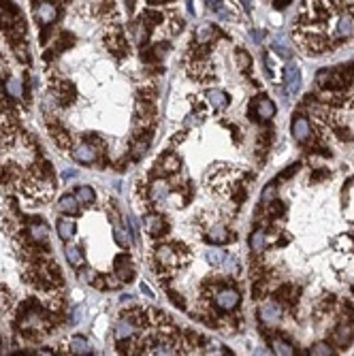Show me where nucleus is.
<instances>
[{
	"label": "nucleus",
	"instance_id": "nucleus-29",
	"mask_svg": "<svg viewBox=\"0 0 354 356\" xmlns=\"http://www.w3.org/2000/svg\"><path fill=\"white\" fill-rule=\"evenodd\" d=\"M271 350H273L275 354H280V356H290V354H294V348H292L290 344H286L284 339H280V337H275V339L271 341Z\"/></svg>",
	"mask_w": 354,
	"mask_h": 356
},
{
	"label": "nucleus",
	"instance_id": "nucleus-42",
	"mask_svg": "<svg viewBox=\"0 0 354 356\" xmlns=\"http://www.w3.org/2000/svg\"><path fill=\"white\" fill-rule=\"evenodd\" d=\"M70 177H77V171H64L62 179H70Z\"/></svg>",
	"mask_w": 354,
	"mask_h": 356
},
{
	"label": "nucleus",
	"instance_id": "nucleus-39",
	"mask_svg": "<svg viewBox=\"0 0 354 356\" xmlns=\"http://www.w3.org/2000/svg\"><path fill=\"white\" fill-rule=\"evenodd\" d=\"M207 7H209L211 11L220 13V11H222V0H207Z\"/></svg>",
	"mask_w": 354,
	"mask_h": 356
},
{
	"label": "nucleus",
	"instance_id": "nucleus-28",
	"mask_svg": "<svg viewBox=\"0 0 354 356\" xmlns=\"http://www.w3.org/2000/svg\"><path fill=\"white\" fill-rule=\"evenodd\" d=\"M175 350H177L175 344L160 339V341H156V344L150 348V354H175Z\"/></svg>",
	"mask_w": 354,
	"mask_h": 356
},
{
	"label": "nucleus",
	"instance_id": "nucleus-22",
	"mask_svg": "<svg viewBox=\"0 0 354 356\" xmlns=\"http://www.w3.org/2000/svg\"><path fill=\"white\" fill-rule=\"evenodd\" d=\"M296 296H299V288H296L294 284H284L282 288H277V298H282V301L294 303Z\"/></svg>",
	"mask_w": 354,
	"mask_h": 356
},
{
	"label": "nucleus",
	"instance_id": "nucleus-9",
	"mask_svg": "<svg viewBox=\"0 0 354 356\" xmlns=\"http://www.w3.org/2000/svg\"><path fill=\"white\" fill-rule=\"evenodd\" d=\"M116 273H118V279L120 282H131L135 277V267L131 263L128 256H118L116 258Z\"/></svg>",
	"mask_w": 354,
	"mask_h": 356
},
{
	"label": "nucleus",
	"instance_id": "nucleus-11",
	"mask_svg": "<svg viewBox=\"0 0 354 356\" xmlns=\"http://www.w3.org/2000/svg\"><path fill=\"white\" fill-rule=\"evenodd\" d=\"M254 113H258V118L263 122L267 120H271L275 116V105L271 98H267V96H258L256 98V105H254Z\"/></svg>",
	"mask_w": 354,
	"mask_h": 356
},
{
	"label": "nucleus",
	"instance_id": "nucleus-25",
	"mask_svg": "<svg viewBox=\"0 0 354 356\" xmlns=\"http://www.w3.org/2000/svg\"><path fill=\"white\" fill-rule=\"evenodd\" d=\"M113 239H116L118 241V246L120 248H126V250H128L131 248V243H133V237L128 235V233H126L124 229H122V226H113Z\"/></svg>",
	"mask_w": 354,
	"mask_h": 356
},
{
	"label": "nucleus",
	"instance_id": "nucleus-36",
	"mask_svg": "<svg viewBox=\"0 0 354 356\" xmlns=\"http://www.w3.org/2000/svg\"><path fill=\"white\" fill-rule=\"evenodd\" d=\"M299 168H301V162H292V164H290V166H288V168H286V171H284V173H282L280 177H282V179H288V177H292V175H294Z\"/></svg>",
	"mask_w": 354,
	"mask_h": 356
},
{
	"label": "nucleus",
	"instance_id": "nucleus-44",
	"mask_svg": "<svg viewBox=\"0 0 354 356\" xmlns=\"http://www.w3.org/2000/svg\"><path fill=\"white\" fill-rule=\"evenodd\" d=\"M352 290H354V286H352Z\"/></svg>",
	"mask_w": 354,
	"mask_h": 356
},
{
	"label": "nucleus",
	"instance_id": "nucleus-5",
	"mask_svg": "<svg viewBox=\"0 0 354 356\" xmlns=\"http://www.w3.org/2000/svg\"><path fill=\"white\" fill-rule=\"evenodd\" d=\"M284 88L290 96H294L301 88V70L296 64H288L284 68Z\"/></svg>",
	"mask_w": 354,
	"mask_h": 356
},
{
	"label": "nucleus",
	"instance_id": "nucleus-17",
	"mask_svg": "<svg viewBox=\"0 0 354 356\" xmlns=\"http://www.w3.org/2000/svg\"><path fill=\"white\" fill-rule=\"evenodd\" d=\"M77 203L79 201H77L75 194H64L58 201V211H62V213H77V209H79Z\"/></svg>",
	"mask_w": 354,
	"mask_h": 356
},
{
	"label": "nucleus",
	"instance_id": "nucleus-41",
	"mask_svg": "<svg viewBox=\"0 0 354 356\" xmlns=\"http://www.w3.org/2000/svg\"><path fill=\"white\" fill-rule=\"evenodd\" d=\"M201 122V118H194V116H188L186 118V126H192V124H199Z\"/></svg>",
	"mask_w": 354,
	"mask_h": 356
},
{
	"label": "nucleus",
	"instance_id": "nucleus-27",
	"mask_svg": "<svg viewBox=\"0 0 354 356\" xmlns=\"http://www.w3.org/2000/svg\"><path fill=\"white\" fill-rule=\"evenodd\" d=\"M68 348H70V352H73V354H90L92 352L90 344L83 337H73V339H70V344H68Z\"/></svg>",
	"mask_w": 354,
	"mask_h": 356
},
{
	"label": "nucleus",
	"instance_id": "nucleus-12",
	"mask_svg": "<svg viewBox=\"0 0 354 356\" xmlns=\"http://www.w3.org/2000/svg\"><path fill=\"white\" fill-rule=\"evenodd\" d=\"M169 183L164 181V179H156L152 186H150V192H147V196H150V201L152 203H164L166 198H169Z\"/></svg>",
	"mask_w": 354,
	"mask_h": 356
},
{
	"label": "nucleus",
	"instance_id": "nucleus-35",
	"mask_svg": "<svg viewBox=\"0 0 354 356\" xmlns=\"http://www.w3.org/2000/svg\"><path fill=\"white\" fill-rule=\"evenodd\" d=\"M237 60H239V66H241V68H250V53L248 51L239 49L237 51Z\"/></svg>",
	"mask_w": 354,
	"mask_h": 356
},
{
	"label": "nucleus",
	"instance_id": "nucleus-18",
	"mask_svg": "<svg viewBox=\"0 0 354 356\" xmlns=\"http://www.w3.org/2000/svg\"><path fill=\"white\" fill-rule=\"evenodd\" d=\"M207 101L214 109H224L229 105V96H226L222 90H209L207 92Z\"/></svg>",
	"mask_w": 354,
	"mask_h": 356
},
{
	"label": "nucleus",
	"instance_id": "nucleus-31",
	"mask_svg": "<svg viewBox=\"0 0 354 356\" xmlns=\"http://www.w3.org/2000/svg\"><path fill=\"white\" fill-rule=\"evenodd\" d=\"M75 196H77L79 203H92L94 201V190L90 186H79L75 190Z\"/></svg>",
	"mask_w": 354,
	"mask_h": 356
},
{
	"label": "nucleus",
	"instance_id": "nucleus-14",
	"mask_svg": "<svg viewBox=\"0 0 354 356\" xmlns=\"http://www.w3.org/2000/svg\"><path fill=\"white\" fill-rule=\"evenodd\" d=\"M145 229H147V233L152 237H158V235L166 233V222L160 216H147L145 218Z\"/></svg>",
	"mask_w": 354,
	"mask_h": 356
},
{
	"label": "nucleus",
	"instance_id": "nucleus-24",
	"mask_svg": "<svg viewBox=\"0 0 354 356\" xmlns=\"http://www.w3.org/2000/svg\"><path fill=\"white\" fill-rule=\"evenodd\" d=\"M218 30H216V26L214 24H201L199 28H196V41L199 43H207V41H211V36H214Z\"/></svg>",
	"mask_w": 354,
	"mask_h": 356
},
{
	"label": "nucleus",
	"instance_id": "nucleus-2",
	"mask_svg": "<svg viewBox=\"0 0 354 356\" xmlns=\"http://www.w3.org/2000/svg\"><path fill=\"white\" fill-rule=\"evenodd\" d=\"M34 17L41 26H51L55 20H58V7L49 0H43V3H39L36 9H34Z\"/></svg>",
	"mask_w": 354,
	"mask_h": 356
},
{
	"label": "nucleus",
	"instance_id": "nucleus-10",
	"mask_svg": "<svg viewBox=\"0 0 354 356\" xmlns=\"http://www.w3.org/2000/svg\"><path fill=\"white\" fill-rule=\"evenodd\" d=\"M73 158L77 162H83V164H92L96 158H98V147H94L92 143H81L77 145V149L73 152Z\"/></svg>",
	"mask_w": 354,
	"mask_h": 356
},
{
	"label": "nucleus",
	"instance_id": "nucleus-16",
	"mask_svg": "<svg viewBox=\"0 0 354 356\" xmlns=\"http://www.w3.org/2000/svg\"><path fill=\"white\" fill-rule=\"evenodd\" d=\"M28 233H30V239L36 241V243H47L49 241V233L45 224H30L28 226Z\"/></svg>",
	"mask_w": 354,
	"mask_h": 356
},
{
	"label": "nucleus",
	"instance_id": "nucleus-26",
	"mask_svg": "<svg viewBox=\"0 0 354 356\" xmlns=\"http://www.w3.org/2000/svg\"><path fill=\"white\" fill-rule=\"evenodd\" d=\"M135 329H137V326L131 322V320H120L118 322V326H116V335H118V339H128L133 333H135Z\"/></svg>",
	"mask_w": 354,
	"mask_h": 356
},
{
	"label": "nucleus",
	"instance_id": "nucleus-6",
	"mask_svg": "<svg viewBox=\"0 0 354 356\" xmlns=\"http://www.w3.org/2000/svg\"><path fill=\"white\" fill-rule=\"evenodd\" d=\"M156 260H158V267L162 269H173L177 267V250H173L171 246H160L156 248Z\"/></svg>",
	"mask_w": 354,
	"mask_h": 356
},
{
	"label": "nucleus",
	"instance_id": "nucleus-34",
	"mask_svg": "<svg viewBox=\"0 0 354 356\" xmlns=\"http://www.w3.org/2000/svg\"><path fill=\"white\" fill-rule=\"evenodd\" d=\"M311 354L316 356H327V354H333V348L329 344H314V348H311Z\"/></svg>",
	"mask_w": 354,
	"mask_h": 356
},
{
	"label": "nucleus",
	"instance_id": "nucleus-1",
	"mask_svg": "<svg viewBox=\"0 0 354 356\" xmlns=\"http://www.w3.org/2000/svg\"><path fill=\"white\" fill-rule=\"evenodd\" d=\"M239 298H241V294H239L235 288H220L214 294V303L222 311H233L239 305Z\"/></svg>",
	"mask_w": 354,
	"mask_h": 356
},
{
	"label": "nucleus",
	"instance_id": "nucleus-30",
	"mask_svg": "<svg viewBox=\"0 0 354 356\" xmlns=\"http://www.w3.org/2000/svg\"><path fill=\"white\" fill-rule=\"evenodd\" d=\"M5 90H7V94H9L11 98H20V96L24 94V85H22L20 79H9L7 85H5Z\"/></svg>",
	"mask_w": 354,
	"mask_h": 356
},
{
	"label": "nucleus",
	"instance_id": "nucleus-8",
	"mask_svg": "<svg viewBox=\"0 0 354 356\" xmlns=\"http://www.w3.org/2000/svg\"><path fill=\"white\" fill-rule=\"evenodd\" d=\"M335 36L337 39H350V36H354V17L350 15V13L339 15V20L335 24Z\"/></svg>",
	"mask_w": 354,
	"mask_h": 356
},
{
	"label": "nucleus",
	"instance_id": "nucleus-32",
	"mask_svg": "<svg viewBox=\"0 0 354 356\" xmlns=\"http://www.w3.org/2000/svg\"><path fill=\"white\" fill-rule=\"evenodd\" d=\"M222 260H224V252H222V250H209V252H207V263H209L211 267L222 265Z\"/></svg>",
	"mask_w": 354,
	"mask_h": 356
},
{
	"label": "nucleus",
	"instance_id": "nucleus-13",
	"mask_svg": "<svg viewBox=\"0 0 354 356\" xmlns=\"http://www.w3.org/2000/svg\"><path fill=\"white\" fill-rule=\"evenodd\" d=\"M271 49L280 55V58H284V60H288L290 55H292V45H290V41H288L284 34L273 36V41H271Z\"/></svg>",
	"mask_w": 354,
	"mask_h": 356
},
{
	"label": "nucleus",
	"instance_id": "nucleus-33",
	"mask_svg": "<svg viewBox=\"0 0 354 356\" xmlns=\"http://www.w3.org/2000/svg\"><path fill=\"white\" fill-rule=\"evenodd\" d=\"M260 198H263L265 203H273L275 201V183H269V186H265Z\"/></svg>",
	"mask_w": 354,
	"mask_h": 356
},
{
	"label": "nucleus",
	"instance_id": "nucleus-4",
	"mask_svg": "<svg viewBox=\"0 0 354 356\" xmlns=\"http://www.w3.org/2000/svg\"><path fill=\"white\" fill-rule=\"evenodd\" d=\"M282 314H284V311H282V305L275 301H265L258 305V318L267 324H273V322L282 320Z\"/></svg>",
	"mask_w": 354,
	"mask_h": 356
},
{
	"label": "nucleus",
	"instance_id": "nucleus-21",
	"mask_svg": "<svg viewBox=\"0 0 354 356\" xmlns=\"http://www.w3.org/2000/svg\"><path fill=\"white\" fill-rule=\"evenodd\" d=\"M207 239H209L214 246H224L226 241H229V231H226L224 226H214V229L207 233Z\"/></svg>",
	"mask_w": 354,
	"mask_h": 356
},
{
	"label": "nucleus",
	"instance_id": "nucleus-38",
	"mask_svg": "<svg viewBox=\"0 0 354 356\" xmlns=\"http://www.w3.org/2000/svg\"><path fill=\"white\" fill-rule=\"evenodd\" d=\"M169 296H171V301H173V303H175L177 307H181V309H183V307H186V303H183V298H181V294H175V292L171 290V292H169Z\"/></svg>",
	"mask_w": 354,
	"mask_h": 356
},
{
	"label": "nucleus",
	"instance_id": "nucleus-37",
	"mask_svg": "<svg viewBox=\"0 0 354 356\" xmlns=\"http://www.w3.org/2000/svg\"><path fill=\"white\" fill-rule=\"evenodd\" d=\"M222 263L226 265V271H235L237 269V258H233V256H224Z\"/></svg>",
	"mask_w": 354,
	"mask_h": 356
},
{
	"label": "nucleus",
	"instance_id": "nucleus-20",
	"mask_svg": "<svg viewBox=\"0 0 354 356\" xmlns=\"http://www.w3.org/2000/svg\"><path fill=\"white\" fill-rule=\"evenodd\" d=\"M55 226H58V235H60L62 241H68L70 237L77 233V226H75L73 220H64L62 218V220H58V224H55Z\"/></svg>",
	"mask_w": 354,
	"mask_h": 356
},
{
	"label": "nucleus",
	"instance_id": "nucleus-3",
	"mask_svg": "<svg viewBox=\"0 0 354 356\" xmlns=\"http://www.w3.org/2000/svg\"><path fill=\"white\" fill-rule=\"evenodd\" d=\"M311 137V124L305 116H294L292 118V139L296 143H307Z\"/></svg>",
	"mask_w": 354,
	"mask_h": 356
},
{
	"label": "nucleus",
	"instance_id": "nucleus-43",
	"mask_svg": "<svg viewBox=\"0 0 354 356\" xmlns=\"http://www.w3.org/2000/svg\"><path fill=\"white\" fill-rule=\"evenodd\" d=\"M241 5L246 7V11H252V0H241Z\"/></svg>",
	"mask_w": 354,
	"mask_h": 356
},
{
	"label": "nucleus",
	"instance_id": "nucleus-23",
	"mask_svg": "<svg viewBox=\"0 0 354 356\" xmlns=\"http://www.w3.org/2000/svg\"><path fill=\"white\" fill-rule=\"evenodd\" d=\"M265 246H267V235H265L263 229H256V231L252 233V237H250V248L254 252H263Z\"/></svg>",
	"mask_w": 354,
	"mask_h": 356
},
{
	"label": "nucleus",
	"instance_id": "nucleus-19",
	"mask_svg": "<svg viewBox=\"0 0 354 356\" xmlns=\"http://www.w3.org/2000/svg\"><path fill=\"white\" fill-rule=\"evenodd\" d=\"M158 164H160L162 173H175V171L179 168V158L175 154H164L162 158L158 160Z\"/></svg>",
	"mask_w": 354,
	"mask_h": 356
},
{
	"label": "nucleus",
	"instance_id": "nucleus-7",
	"mask_svg": "<svg viewBox=\"0 0 354 356\" xmlns=\"http://www.w3.org/2000/svg\"><path fill=\"white\" fill-rule=\"evenodd\" d=\"M352 335H354V329H352L348 322H342V324H337L335 329H333L331 339H333V344H335L337 348H346V346H350Z\"/></svg>",
	"mask_w": 354,
	"mask_h": 356
},
{
	"label": "nucleus",
	"instance_id": "nucleus-40",
	"mask_svg": "<svg viewBox=\"0 0 354 356\" xmlns=\"http://www.w3.org/2000/svg\"><path fill=\"white\" fill-rule=\"evenodd\" d=\"M81 314H83V309H81V307L73 309V314H70V322H79V320H81Z\"/></svg>",
	"mask_w": 354,
	"mask_h": 356
},
{
	"label": "nucleus",
	"instance_id": "nucleus-15",
	"mask_svg": "<svg viewBox=\"0 0 354 356\" xmlns=\"http://www.w3.org/2000/svg\"><path fill=\"white\" fill-rule=\"evenodd\" d=\"M64 256H66V260L70 267H83L86 265V258H83V254L77 246H66L64 248Z\"/></svg>",
	"mask_w": 354,
	"mask_h": 356
}]
</instances>
